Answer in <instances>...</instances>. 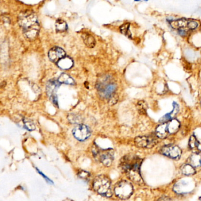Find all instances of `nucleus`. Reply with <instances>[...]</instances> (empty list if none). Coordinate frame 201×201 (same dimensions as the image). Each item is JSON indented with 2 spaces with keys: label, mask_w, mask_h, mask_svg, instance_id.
<instances>
[{
  "label": "nucleus",
  "mask_w": 201,
  "mask_h": 201,
  "mask_svg": "<svg viewBox=\"0 0 201 201\" xmlns=\"http://www.w3.org/2000/svg\"><path fill=\"white\" fill-rule=\"evenodd\" d=\"M142 159L136 155L129 154L123 156L120 162L119 168L126 174L128 178L138 185L143 184L140 174V166Z\"/></svg>",
  "instance_id": "1"
},
{
  "label": "nucleus",
  "mask_w": 201,
  "mask_h": 201,
  "mask_svg": "<svg viewBox=\"0 0 201 201\" xmlns=\"http://www.w3.org/2000/svg\"><path fill=\"white\" fill-rule=\"evenodd\" d=\"M20 26L23 28L25 37L30 40H35L38 35L40 25L35 14L27 10L21 13L18 18Z\"/></svg>",
  "instance_id": "2"
},
{
  "label": "nucleus",
  "mask_w": 201,
  "mask_h": 201,
  "mask_svg": "<svg viewBox=\"0 0 201 201\" xmlns=\"http://www.w3.org/2000/svg\"><path fill=\"white\" fill-rule=\"evenodd\" d=\"M92 153L96 160L106 167L110 166L114 161L115 152L112 148L104 149L100 148L96 144H94L92 147Z\"/></svg>",
  "instance_id": "3"
},
{
  "label": "nucleus",
  "mask_w": 201,
  "mask_h": 201,
  "mask_svg": "<svg viewBox=\"0 0 201 201\" xmlns=\"http://www.w3.org/2000/svg\"><path fill=\"white\" fill-rule=\"evenodd\" d=\"M170 25L173 28L177 30L180 35L185 36L189 31L197 28L199 26V23L196 20L181 18L171 21Z\"/></svg>",
  "instance_id": "4"
},
{
  "label": "nucleus",
  "mask_w": 201,
  "mask_h": 201,
  "mask_svg": "<svg viewBox=\"0 0 201 201\" xmlns=\"http://www.w3.org/2000/svg\"><path fill=\"white\" fill-rule=\"evenodd\" d=\"M180 124L176 119H171L158 126L155 133L160 139H165L171 134L176 133L180 129Z\"/></svg>",
  "instance_id": "5"
},
{
  "label": "nucleus",
  "mask_w": 201,
  "mask_h": 201,
  "mask_svg": "<svg viewBox=\"0 0 201 201\" xmlns=\"http://www.w3.org/2000/svg\"><path fill=\"white\" fill-rule=\"evenodd\" d=\"M93 186L96 192L103 196L110 197L112 195L111 182L105 175L97 176L94 179Z\"/></svg>",
  "instance_id": "6"
},
{
  "label": "nucleus",
  "mask_w": 201,
  "mask_h": 201,
  "mask_svg": "<svg viewBox=\"0 0 201 201\" xmlns=\"http://www.w3.org/2000/svg\"><path fill=\"white\" fill-rule=\"evenodd\" d=\"M116 195L121 199H127L133 192V187L132 183L127 180L119 182L114 189Z\"/></svg>",
  "instance_id": "7"
},
{
  "label": "nucleus",
  "mask_w": 201,
  "mask_h": 201,
  "mask_svg": "<svg viewBox=\"0 0 201 201\" xmlns=\"http://www.w3.org/2000/svg\"><path fill=\"white\" fill-rule=\"evenodd\" d=\"M159 137L156 133L137 136L134 139L135 145L140 148H152L159 142Z\"/></svg>",
  "instance_id": "8"
},
{
  "label": "nucleus",
  "mask_w": 201,
  "mask_h": 201,
  "mask_svg": "<svg viewBox=\"0 0 201 201\" xmlns=\"http://www.w3.org/2000/svg\"><path fill=\"white\" fill-rule=\"evenodd\" d=\"M117 86L113 82L105 80L97 84V88L99 93L106 98H112L116 91Z\"/></svg>",
  "instance_id": "9"
},
{
  "label": "nucleus",
  "mask_w": 201,
  "mask_h": 201,
  "mask_svg": "<svg viewBox=\"0 0 201 201\" xmlns=\"http://www.w3.org/2000/svg\"><path fill=\"white\" fill-rule=\"evenodd\" d=\"M160 152L162 155L175 160L179 159L182 155L180 148L173 144H168L163 146L161 149Z\"/></svg>",
  "instance_id": "10"
},
{
  "label": "nucleus",
  "mask_w": 201,
  "mask_h": 201,
  "mask_svg": "<svg viewBox=\"0 0 201 201\" xmlns=\"http://www.w3.org/2000/svg\"><path fill=\"white\" fill-rule=\"evenodd\" d=\"M72 133L74 137L81 142L87 140L91 136L90 128L83 124H79L76 126L73 129Z\"/></svg>",
  "instance_id": "11"
},
{
  "label": "nucleus",
  "mask_w": 201,
  "mask_h": 201,
  "mask_svg": "<svg viewBox=\"0 0 201 201\" xmlns=\"http://www.w3.org/2000/svg\"><path fill=\"white\" fill-rule=\"evenodd\" d=\"M48 56L52 62L57 63L60 59L66 56V52L63 48L59 47H54L50 49Z\"/></svg>",
  "instance_id": "12"
},
{
  "label": "nucleus",
  "mask_w": 201,
  "mask_h": 201,
  "mask_svg": "<svg viewBox=\"0 0 201 201\" xmlns=\"http://www.w3.org/2000/svg\"><path fill=\"white\" fill-rule=\"evenodd\" d=\"M61 83L59 80H51L48 81L46 86L47 93L49 96H51L54 94H56V93L59 87H60Z\"/></svg>",
  "instance_id": "13"
},
{
  "label": "nucleus",
  "mask_w": 201,
  "mask_h": 201,
  "mask_svg": "<svg viewBox=\"0 0 201 201\" xmlns=\"http://www.w3.org/2000/svg\"><path fill=\"white\" fill-rule=\"evenodd\" d=\"M57 64L58 67L61 69L69 70L73 67V61L70 57L68 56H65L62 59H60L57 63Z\"/></svg>",
  "instance_id": "14"
},
{
  "label": "nucleus",
  "mask_w": 201,
  "mask_h": 201,
  "mask_svg": "<svg viewBox=\"0 0 201 201\" xmlns=\"http://www.w3.org/2000/svg\"><path fill=\"white\" fill-rule=\"evenodd\" d=\"M188 163L192 165L194 168L201 166V152H196L192 155L189 158Z\"/></svg>",
  "instance_id": "15"
},
{
  "label": "nucleus",
  "mask_w": 201,
  "mask_h": 201,
  "mask_svg": "<svg viewBox=\"0 0 201 201\" xmlns=\"http://www.w3.org/2000/svg\"><path fill=\"white\" fill-rule=\"evenodd\" d=\"M189 146L193 151L196 152H201V143L194 135H192L190 137L189 141Z\"/></svg>",
  "instance_id": "16"
},
{
  "label": "nucleus",
  "mask_w": 201,
  "mask_h": 201,
  "mask_svg": "<svg viewBox=\"0 0 201 201\" xmlns=\"http://www.w3.org/2000/svg\"><path fill=\"white\" fill-rule=\"evenodd\" d=\"M84 44L90 48H93L96 45V40L93 35L88 33H83L81 35Z\"/></svg>",
  "instance_id": "17"
},
{
  "label": "nucleus",
  "mask_w": 201,
  "mask_h": 201,
  "mask_svg": "<svg viewBox=\"0 0 201 201\" xmlns=\"http://www.w3.org/2000/svg\"><path fill=\"white\" fill-rule=\"evenodd\" d=\"M58 80L61 84H69V85L75 84V81L74 79L71 77H70L69 75L66 73L62 74L59 76Z\"/></svg>",
  "instance_id": "18"
},
{
  "label": "nucleus",
  "mask_w": 201,
  "mask_h": 201,
  "mask_svg": "<svg viewBox=\"0 0 201 201\" xmlns=\"http://www.w3.org/2000/svg\"><path fill=\"white\" fill-rule=\"evenodd\" d=\"M182 173L186 176L193 175L196 173L195 168L189 163H185L181 167Z\"/></svg>",
  "instance_id": "19"
},
{
  "label": "nucleus",
  "mask_w": 201,
  "mask_h": 201,
  "mask_svg": "<svg viewBox=\"0 0 201 201\" xmlns=\"http://www.w3.org/2000/svg\"><path fill=\"white\" fill-rule=\"evenodd\" d=\"M56 28L57 32H64L67 30V24L63 20L58 19L56 22Z\"/></svg>",
  "instance_id": "20"
},
{
  "label": "nucleus",
  "mask_w": 201,
  "mask_h": 201,
  "mask_svg": "<svg viewBox=\"0 0 201 201\" xmlns=\"http://www.w3.org/2000/svg\"><path fill=\"white\" fill-rule=\"evenodd\" d=\"M130 24L129 23H126L123 24L120 27V31L121 33H122L123 35H126V37H129V38H132V34L130 31Z\"/></svg>",
  "instance_id": "21"
},
{
  "label": "nucleus",
  "mask_w": 201,
  "mask_h": 201,
  "mask_svg": "<svg viewBox=\"0 0 201 201\" xmlns=\"http://www.w3.org/2000/svg\"><path fill=\"white\" fill-rule=\"evenodd\" d=\"M147 105L145 102L144 101H140L138 102L137 105V108L138 109L139 112L142 115H144L146 113V109H147Z\"/></svg>",
  "instance_id": "22"
},
{
  "label": "nucleus",
  "mask_w": 201,
  "mask_h": 201,
  "mask_svg": "<svg viewBox=\"0 0 201 201\" xmlns=\"http://www.w3.org/2000/svg\"><path fill=\"white\" fill-rule=\"evenodd\" d=\"M23 123L25 127L30 130V131H33L35 129V126L34 125V123L30 120L27 119H24L23 120Z\"/></svg>",
  "instance_id": "23"
},
{
  "label": "nucleus",
  "mask_w": 201,
  "mask_h": 201,
  "mask_svg": "<svg viewBox=\"0 0 201 201\" xmlns=\"http://www.w3.org/2000/svg\"><path fill=\"white\" fill-rule=\"evenodd\" d=\"M69 120L71 123H77L79 122L80 119H78V116H76V115L73 116V115H71L70 116H69Z\"/></svg>",
  "instance_id": "24"
},
{
  "label": "nucleus",
  "mask_w": 201,
  "mask_h": 201,
  "mask_svg": "<svg viewBox=\"0 0 201 201\" xmlns=\"http://www.w3.org/2000/svg\"><path fill=\"white\" fill-rule=\"evenodd\" d=\"M79 176L80 178H82V179H88L90 176V174L88 172H86V171H81L79 173Z\"/></svg>",
  "instance_id": "25"
},
{
  "label": "nucleus",
  "mask_w": 201,
  "mask_h": 201,
  "mask_svg": "<svg viewBox=\"0 0 201 201\" xmlns=\"http://www.w3.org/2000/svg\"><path fill=\"white\" fill-rule=\"evenodd\" d=\"M50 100H52V102L56 106H58V99H57V96L56 94L52 95L51 96H50Z\"/></svg>",
  "instance_id": "26"
},
{
  "label": "nucleus",
  "mask_w": 201,
  "mask_h": 201,
  "mask_svg": "<svg viewBox=\"0 0 201 201\" xmlns=\"http://www.w3.org/2000/svg\"><path fill=\"white\" fill-rule=\"evenodd\" d=\"M37 171H38V172H40V174H41V175L42 176H43L44 177V178H45V179L48 180V181H50V182H52V181H51V180H50V179H48V178H47V176H45V175H44L43 173H41V172H40V171H39V170H37Z\"/></svg>",
  "instance_id": "27"
},
{
  "label": "nucleus",
  "mask_w": 201,
  "mask_h": 201,
  "mask_svg": "<svg viewBox=\"0 0 201 201\" xmlns=\"http://www.w3.org/2000/svg\"><path fill=\"white\" fill-rule=\"evenodd\" d=\"M159 200H171L170 198H164V197H162L161 199H160Z\"/></svg>",
  "instance_id": "28"
},
{
  "label": "nucleus",
  "mask_w": 201,
  "mask_h": 201,
  "mask_svg": "<svg viewBox=\"0 0 201 201\" xmlns=\"http://www.w3.org/2000/svg\"><path fill=\"white\" fill-rule=\"evenodd\" d=\"M134 1H136V2H139V1H140L141 0H134Z\"/></svg>",
  "instance_id": "29"
},
{
  "label": "nucleus",
  "mask_w": 201,
  "mask_h": 201,
  "mask_svg": "<svg viewBox=\"0 0 201 201\" xmlns=\"http://www.w3.org/2000/svg\"><path fill=\"white\" fill-rule=\"evenodd\" d=\"M144 1H148V0H144Z\"/></svg>",
  "instance_id": "30"
},
{
  "label": "nucleus",
  "mask_w": 201,
  "mask_h": 201,
  "mask_svg": "<svg viewBox=\"0 0 201 201\" xmlns=\"http://www.w3.org/2000/svg\"><path fill=\"white\" fill-rule=\"evenodd\" d=\"M200 105H201V100H200Z\"/></svg>",
  "instance_id": "31"
},
{
  "label": "nucleus",
  "mask_w": 201,
  "mask_h": 201,
  "mask_svg": "<svg viewBox=\"0 0 201 201\" xmlns=\"http://www.w3.org/2000/svg\"><path fill=\"white\" fill-rule=\"evenodd\" d=\"M199 199H200V200H201V197H200V198H199Z\"/></svg>",
  "instance_id": "32"
}]
</instances>
